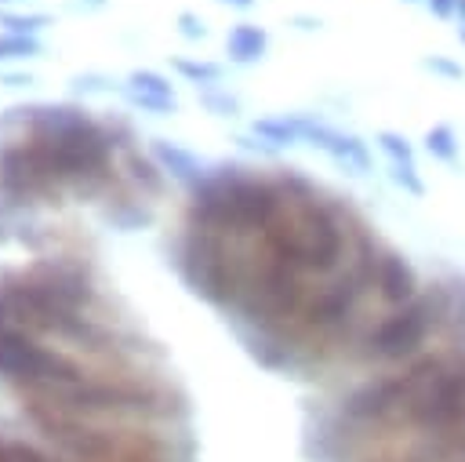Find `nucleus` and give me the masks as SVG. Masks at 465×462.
<instances>
[{
	"mask_svg": "<svg viewBox=\"0 0 465 462\" xmlns=\"http://www.w3.org/2000/svg\"><path fill=\"white\" fill-rule=\"evenodd\" d=\"M454 18H458V29H465V0H458V11H454Z\"/></svg>",
	"mask_w": 465,
	"mask_h": 462,
	"instance_id": "5701e85b",
	"label": "nucleus"
},
{
	"mask_svg": "<svg viewBox=\"0 0 465 462\" xmlns=\"http://www.w3.org/2000/svg\"><path fill=\"white\" fill-rule=\"evenodd\" d=\"M352 462H465V422L367 447Z\"/></svg>",
	"mask_w": 465,
	"mask_h": 462,
	"instance_id": "f03ea898",
	"label": "nucleus"
},
{
	"mask_svg": "<svg viewBox=\"0 0 465 462\" xmlns=\"http://www.w3.org/2000/svg\"><path fill=\"white\" fill-rule=\"evenodd\" d=\"M425 7H429V15H436L440 22H450L454 18V11H458V0H421Z\"/></svg>",
	"mask_w": 465,
	"mask_h": 462,
	"instance_id": "a211bd4d",
	"label": "nucleus"
},
{
	"mask_svg": "<svg viewBox=\"0 0 465 462\" xmlns=\"http://www.w3.org/2000/svg\"><path fill=\"white\" fill-rule=\"evenodd\" d=\"M105 4H109V0H69L65 7H69V11H102Z\"/></svg>",
	"mask_w": 465,
	"mask_h": 462,
	"instance_id": "412c9836",
	"label": "nucleus"
},
{
	"mask_svg": "<svg viewBox=\"0 0 465 462\" xmlns=\"http://www.w3.org/2000/svg\"><path fill=\"white\" fill-rule=\"evenodd\" d=\"M196 102H200L211 116H222V120H232V116H240V109H243L240 98H236L229 87H222V84H218V87H200V91H196Z\"/></svg>",
	"mask_w": 465,
	"mask_h": 462,
	"instance_id": "ddd939ff",
	"label": "nucleus"
},
{
	"mask_svg": "<svg viewBox=\"0 0 465 462\" xmlns=\"http://www.w3.org/2000/svg\"><path fill=\"white\" fill-rule=\"evenodd\" d=\"M120 95L131 109L138 113H153V116H174L178 113V98H163V95H145V91H134V87H124L120 84Z\"/></svg>",
	"mask_w": 465,
	"mask_h": 462,
	"instance_id": "4468645a",
	"label": "nucleus"
},
{
	"mask_svg": "<svg viewBox=\"0 0 465 462\" xmlns=\"http://www.w3.org/2000/svg\"><path fill=\"white\" fill-rule=\"evenodd\" d=\"M174 25H178V36H185V40H203L207 36V22L196 11H178Z\"/></svg>",
	"mask_w": 465,
	"mask_h": 462,
	"instance_id": "f3484780",
	"label": "nucleus"
},
{
	"mask_svg": "<svg viewBox=\"0 0 465 462\" xmlns=\"http://www.w3.org/2000/svg\"><path fill=\"white\" fill-rule=\"evenodd\" d=\"M120 160H124V167H127V178L134 182V189H138L149 204H156V200L167 193V175H163V167L153 160V153H142L138 146H131V149L120 153Z\"/></svg>",
	"mask_w": 465,
	"mask_h": 462,
	"instance_id": "423d86ee",
	"label": "nucleus"
},
{
	"mask_svg": "<svg viewBox=\"0 0 465 462\" xmlns=\"http://www.w3.org/2000/svg\"><path fill=\"white\" fill-rule=\"evenodd\" d=\"M269 51V29L254 22H236L225 36V55L232 65H254Z\"/></svg>",
	"mask_w": 465,
	"mask_h": 462,
	"instance_id": "0eeeda50",
	"label": "nucleus"
},
{
	"mask_svg": "<svg viewBox=\"0 0 465 462\" xmlns=\"http://www.w3.org/2000/svg\"><path fill=\"white\" fill-rule=\"evenodd\" d=\"M11 4H22V0H0V7H11Z\"/></svg>",
	"mask_w": 465,
	"mask_h": 462,
	"instance_id": "b1692460",
	"label": "nucleus"
},
{
	"mask_svg": "<svg viewBox=\"0 0 465 462\" xmlns=\"http://www.w3.org/2000/svg\"><path fill=\"white\" fill-rule=\"evenodd\" d=\"M113 91H120V84L109 76V73H98V69H87V73H73L69 76V95H84V98H91V95H113Z\"/></svg>",
	"mask_w": 465,
	"mask_h": 462,
	"instance_id": "dca6fc26",
	"label": "nucleus"
},
{
	"mask_svg": "<svg viewBox=\"0 0 465 462\" xmlns=\"http://www.w3.org/2000/svg\"><path fill=\"white\" fill-rule=\"evenodd\" d=\"M421 142H425V153L436 164H458V156H461V142H458V135H454L450 124H432Z\"/></svg>",
	"mask_w": 465,
	"mask_h": 462,
	"instance_id": "9d476101",
	"label": "nucleus"
},
{
	"mask_svg": "<svg viewBox=\"0 0 465 462\" xmlns=\"http://www.w3.org/2000/svg\"><path fill=\"white\" fill-rule=\"evenodd\" d=\"M0 84L4 87H29V84H36V76L33 73H11V69H4L0 73Z\"/></svg>",
	"mask_w": 465,
	"mask_h": 462,
	"instance_id": "6ab92c4d",
	"label": "nucleus"
},
{
	"mask_svg": "<svg viewBox=\"0 0 465 462\" xmlns=\"http://www.w3.org/2000/svg\"><path fill=\"white\" fill-rule=\"evenodd\" d=\"M374 146H378V153L389 160L392 182H396L403 193H411V196H425V178H421V171H418V153H414L411 138L400 135V131L381 127V131H374Z\"/></svg>",
	"mask_w": 465,
	"mask_h": 462,
	"instance_id": "20e7f679",
	"label": "nucleus"
},
{
	"mask_svg": "<svg viewBox=\"0 0 465 462\" xmlns=\"http://www.w3.org/2000/svg\"><path fill=\"white\" fill-rule=\"evenodd\" d=\"M29 58H44V40L40 36H25V33H4L0 29V65L29 62Z\"/></svg>",
	"mask_w": 465,
	"mask_h": 462,
	"instance_id": "f8f14e48",
	"label": "nucleus"
},
{
	"mask_svg": "<svg viewBox=\"0 0 465 462\" xmlns=\"http://www.w3.org/2000/svg\"><path fill=\"white\" fill-rule=\"evenodd\" d=\"M167 62H171V69H174V73H178L185 84H193L196 91H200V87H218V84L225 80V65H222V62H211V58L171 55Z\"/></svg>",
	"mask_w": 465,
	"mask_h": 462,
	"instance_id": "1a4fd4ad",
	"label": "nucleus"
},
{
	"mask_svg": "<svg viewBox=\"0 0 465 462\" xmlns=\"http://www.w3.org/2000/svg\"><path fill=\"white\" fill-rule=\"evenodd\" d=\"M222 7H232V11H251L258 0H218Z\"/></svg>",
	"mask_w": 465,
	"mask_h": 462,
	"instance_id": "4be33fe9",
	"label": "nucleus"
},
{
	"mask_svg": "<svg viewBox=\"0 0 465 462\" xmlns=\"http://www.w3.org/2000/svg\"><path fill=\"white\" fill-rule=\"evenodd\" d=\"M102 371L98 364L51 346L18 324H0V386L11 393H29V389H47V386H76ZM120 371V367H113Z\"/></svg>",
	"mask_w": 465,
	"mask_h": 462,
	"instance_id": "f257e3e1",
	"label": "nucleus"
},
{
	"mask_svg": "<svg viewBox=\"0 0 465 462\" xmlns=\"http://www.w3.org/2000/svg\"><path fill=\"white\" fill-rule=\"evenodd\" d=\"M124 87H134V91H145V95H163V98H178L171 76H163L160 69H131Z\"/></svg>",
	"mask_w": 465,
	"mask_h": 462,
	"instance_id": "2eb2a0df",
	"label": "nucleus"
},
{
	"mask_svg": "<svg viewBox=\"0 0 465 462\" xmlns=\"http://www.w3.org/2000/svg\"><path fill=\"white\" fill-rule=\"evenodd\" d=\"M54 18L47 11H15V7H0V29L4 33H25V36H40L44 29H51Z\"/></svg>",
	"mask_w": 465,
	"mask_h": 462,
	"instance_id": "9b49d317",
	"label": "nucleus"
},
{
	"mask_svg": "<svg viewBox=\"0 0 465 462\" xmlns=\"http://www.w3.org/2000/svg\"><path fill=\"white\" fill-rule=\"evenodd\" d=\"M294 127H298V142L309 146V149H320L327 160H334L341 171L349 175H371L374 171V156H371V146L352 135V131H341L312 113H294Z\"/></svg>",
	"mask_w": 465,
	"mask_h": 462,
	"instance_id": "7ed1b4c3",
	"label": "nucleus"
},
{
	"mask_svg": "<svg viewBox=\"0 0 465 462\" xmlns=\"http://www.w3.org/2000/svg\"><path fill=\"white\" fill-rule=\"evenodd\" d=\"M149 153H153V160L163 167V175H167L171 182H182L185 189H193V186L207 175V164H203L193 149H185V146H178V142H171V138H153V142H149Z\"/></svg>",
	"mask_w": 465,
	"mask_h": 462,
	"instance_id": "39448f33",
	"label": "nucleus"
},
{
	"mask_svg": "<svg viewBox=\"0 0 465 462\" xmlns=\"http://www.w3.org/2000/svg\"><path fill=\"white\" fill-rule=\"evenodd\" d=\"M251 135H254L265 149H291V146H302V142H298V127H294V113L258 116V120H251Z\"/></svg>",
	"mask_w": 465,
	"mask_h": 462,
	"instance_id": "6e6552de",
	"label": "nucleus"
},
{
	"mask_svg": "<svg viewBox=\"0 0 465 462\" xmlns=\"http://www.w3.org/2000/svg\"><path fill=\"white\" fill-rule=\"evenodd\" d=\"M425 69H440V73H450V76H465V69H461V65H450V62H443V58H429V62H425Z\"/></svg>",
	"mask_w": 465,
	"mask_h": 462,
	"instance_id": "aec40b11",
	"label": "nucleus"
}]
</instances>
